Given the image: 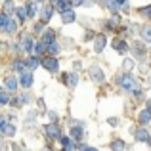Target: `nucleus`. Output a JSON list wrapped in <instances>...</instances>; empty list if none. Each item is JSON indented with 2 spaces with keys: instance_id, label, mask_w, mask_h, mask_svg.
Returning <instances> with one entry per match:
<instances>
[{
  "instance_id": "6e6552de",
  "label": "nucleus",
  "mask_w": 151,
  "mask_h": 151,
  "mask_svg": "<svg viewBox=\"0 0 151 151\" xmlns=\"http://www.w3.org/2000/svg\"><path fill=\"white\" fill-rule=\"evenodd\" d=\"M54 10H55V8H54V4H48V6H44V8L40 10V19L48 23L50 19H52V14H54Z\"/></svg>"
},
{
  "instance_id": "9b49d317",
  "label": "nucleus",
  "mask_w": 151,
  "mask_h": 151,
  "mask_svg": "<svg viewBox=\"0 0 151 151\" xmlns=\"http://www.w3.org/2000/svg\"><path fill=\"white\" fill-rule=\"evenodd\" d=\"M113 48L119 52V54H124V52H128V44H126L122 38H115L113 40Z\"/></svg>"
},
{
  "instance_id": "2eb2a0df",
  "label": "nucleus",
  "mask_w": 151,
  "mask_h": 151,
  "mask_svg": "<svg viewBox=\"0 0 151 151\" xmlns=\"http://www.w3.org/2000/svg\"><path fill=\"white\" fill-rule=\"evenodd\" d=\"M75 19H77V15H75V12H73V10L61 12V21H63V23H73Z\"/></svg>"
},
{
  "instance_id": "39448f33",
  "label": "nucleus",
  "mask_w": 151,
  "mask_h": 151,
  "mask_svg": "<svg viewBox=\"0 0 151 151\" xmlns=\"http://www.w3.org/2000/svg\"><path fill=\"white\" fill-rule=\"evenodd\" d=\"M61 81L65 82L67 86L75 88V86L78 84V75H77V73H63V75H61Z\"/></svg>"
},
{
  "instance_id": "9d476101",
  "label": "nucleus",
  "mask_w": 151,
  "mask_h": 151,
  "mask_svg": "<svg viewBox=\"0 0 151 151\" xmlns=\"http://www.w3.org/2000/svg\"><path fill=\"white\" fill-rule=\"evenodd\" d=\"M19 84H21V82H19L15 77H6V81H4V86H6V88L10 90V92H15Z\"/></svg>"
},
{
  "instance_id": "ddd939ff",
  "label": "nucleus",
  "mask_w": 151,
  "mask_h": 151,
  "mask_svg": "<svg viewBox=\"0 0 151 151\" xmlns=\"http://www.w3.org/2000/svg\"><path fill=\"white\" fill-rule=\"evenodd\" d=\"M149 121H151V113L147 109L145 111H140V115H138V122H140L142 126H145V124H149Z\"/></svg>"
},
{
  "instance_id": "58836bf2",
  "label": "nucleus",
  "mask_w": 151,
  "mask_h": 151,
  "mask_svg": "<svg viewBox=\"0 0 151 151\" xmlns=\"http://www.w3.org/2000/svg\"><path fill=\"white\" fill-rule=\"evenodd\" d=\"M149 82H151V78H149Z\"/></svg>"
},
{
  "instance_id": "f8f14e48",
  "label": "nucleus",
  "mask_w": 151,
  "mask_h": 151,
  "mask_svg": "<svg viewBox=\"0 0 151 151\" xmlns=\"http://www.w3.org/2000/svg\"><path fill=\"white\" fill-rule=\"evenodd\" d=\"M105 44H107V38L103 37V35H100V37L96 38V42H94V50L100 54V52H103V48H105Z\"/></svg>"
},
{
  "instance_id": "c9c22d12",
  "label": "nucleus",
  "mask_w": 151,
  "mask_h": 151,
  "mask_svg": "<svg viewBox=\"0 0 151 151\" xmlns=\"http://www.w3.org/2000/svg\"><path fill=\"white\" fill-rule=\"evenodd\" d=\"M50 119H52V121H58V113H54V111H50Z\"/></svg>"
},
{
  "instance_id": "393cba45",
  "label": "nucleus",
  "mask_w": 151,
  "mask_h": 151,
  "mask_svg": "<svg viewBox=\"0 0 151 151\" xmlns=\"http://www.w3.org/2000/svg\"><path fill=\"white\" fill-rule=\"evenodd\" d=\"M117 25H119V14H113V17L107 21V27H109V29H115Z\"/></svg>"
},
{
  "instance_id": "a878e982",
  "label": "nucleus",
  "mask_w": 151,
  "mask_h": 151,
  "mask_svg": "<svg viewBox=\"0 0 151 151\" xmlns=\"http://www.w3.org/2000/svg\"><path fill=\"white\" fill-rule=\"evenodd\" d=\"M138 14H140V15H144V17H151V4H149V6L140 8V10H138Z\"/></svg>"
},
{
  "instance_id": "20e7f679",
  "label": "nucleus",
  "mask_w": 151,
  "mask_h": 151,
  "mask_svg": "<svg viewBox=\"0 0 151 151\" xmlns=\"http://www.w3.org/2000/svg\"><path fill=\"white\" fill-rule=\"evenodd\" d=\"M19 46H21V50L25 52V54H33V52H35V46H37V44L33 42V38H31L29 35H25V37H23V40H21V44H19Z\"/></svg>"
},
{
  "instance_id": "72a5a7b5",
  "label": "nucleus",
  "mask_w": 151,
  "mask_h": 151,
  "mask_svg": "<svg viewBox=\"0 0 151 151\" xmlns=\"http://www.w3.org/2000/svg\"><path fill=\"white\" fill-rule=\"evenodd\" d=\"M107 122H109L111 126H117L119 124V119H115V117H111V119H107Z\"/></svg>"
},
{
  "instance_id": "6ab92c4d",
  "label": "nucleus",
  "mask_w": 151,
  "mask_h": 151,
  "mask_svg": "<svg viewBox=\"0 0 151 151\" xmlns=\"http://www.w3.org/2000/svg\"><path fill=\"white\" fill-rule=\"evenodd\" d=\"M132 50H134V54H136L138 58H144L145 55V48H144V44H140V42H136V44L132 46Z\"/></svg>"
},
{
  "instance_id": "aec40b11",
  "label": "nucleus",
  "mask_w": 151,
  "mask_h": 151,
  "mask_svg": "<svg viewBox=\"0 0 151 151\" xmlns=\"http://www.w3.org/2000/svg\"><path fill=\"white\" fill-rule=\"evenodd\" d=\"M111 149H113V151H124L126 149V144L122 140H115L113 144H111Z\"/></svg>"
},
{
  "instance_id": "1a4fd4ad",
  "label": "nucleus",
  "mask_w": 151,
  "mask_h": 151,
  "mask_svg": "<svg viewBox=\"0 0 151 151\" xmlns=\"http://www.w3.org/2000/svg\"><path fill=\"white\" fill-rule=\"evenodd\" d=\"M19 82H21V86L23 88H31V86H33V75L31 73H21L19 75Z\"/></svg>"
},
{
  "instance_id": "7ed1b4c3",
  "label": "nucleus",
  "mask_w": 151,
  "mask_h": 151,
  "mask_svg": "<svg viewBox=\"0 0 151 151\" xmlns=\"http://www.w3.org/2000/svg\"><path fill=\"white\" fill-rule=\"evenodd\" d=\"M90 78H92L94 82H103L105 81V73H103L98 65H92L90 67Z\"/></svg>"
},
{
  "instance_id": "cd10ccee",
  "label": "nucleus",
  "mask_w": 151,
  "mask_h": 151,
  "mask_svg": "<svg viewBox=\"0 0 151 151\" xmlns=\"http://www.w3.org/2000/svg\"><path fill=\"white\" fill-rule=\"evenodd\" d=\"M27 12H29V17H35V14H37V4H27Z\"/></svg>"
},
{
  "instance_id": "bb28decb",
  "label": "nucleus",
  "mask_w": 151,
  "mask_h": 151,
  "mask_svg": "<svg viewBox=\"0 0 151 151\" xmlns=\"http://www.w3.org/2000/svg\"><path fill=\"white\" fill-rule=\"evenodd\" d=\"M48 52L52 55H58L59 54V46H58V42H52V44H48Z\"/></svg>"
},
{
  "instance_id": "0eeeda50",
  "label": "nucleus",
  "mask_w": 151,
  "mask_h": 151,
  "mask_svg": "<svg viewBox=\"0 0 151 151\" xmlns=\"http://www.w3.org/2000/svg\"><path fill=\"white\" fill-rule=\"evenodd\" d=\"M42 67L48 69V71H52V73H55V71L59 69V63H58L55 58H44V59H42Z\"/></svg>"
},
{
  "instance_id": "4468645a",
  "label": "nucleus",
  "mask_w": 151,
  "mask_h": 151,
  "mask_svg": "<svg viewBox=\"0 0 151 151\" xmlns=\"http://www.w3.org/2000/svg\"><path fill=\"white\" fill-rule=\"evenodd\" d=\"M149 138H151V136H149V132L144 128V126L136 130V142H147Z\"/></svg>"
},
{
  "instance_id": "e433bc0d",
  "label": "nucleus",
  "mask_w": 151,
  "mask_h": 151,
  "mask_svg": "<svg viewBox=\"0 0 151 151\" xmlns=\"http://www.w3.org/2000/svg\"><path fill=\"white\" fill-rule=\"evenodd\" d=\"M82 151H98V149H96V147H84Z\"/></svg>"
},
{
  "instance_id": "5701e85b",
  "label": "nucleus",
  "mask_w": 151,
  "mask_h": 151,
  "mask_svg": "<svg viewBox=\"0 0 151 151\" xmlns=\"http://www.w3.org/2000/svg\"><path fill=\"white\" fill-rule=\"evenodd\" d=\"M14 69L19 71V73H25V71H27V63H23V61H19V59H15V61H14Z\"/></svg>"
},
{
  "instance_id": "f704fd0d",
  "label": "nucleus",
  "mask_w": 151,
  "mask_h": 151,
  "mask_svg": "<svg viewBox=\"0 0 151 151\" xmlns=\"http://www.w3.org/2000/svg\"><path fill=\"white\" fill-rule=\"evenodd\" d=\"M71 4H73V6H82L84 0H71Z\"/></svg>"
},
{
  "instance_id": "f3484780",
  "label": "nucleus",
  "mask_w": 151,
  "mask_h": 151,
  "mask_svg": "<svg viewBox=\"0 0 151 151\" xmlns=\"http://www.w3.org/2000/svg\"><path fill=\"white\" fill-rule=\"evenodd\" d=\"M25 63H27V69H31V71H33V69H37L38 65H42V63H40V59H38V58H35V55H31V58L27 59Z\"/></svg>"
},
{
  "instance_id": "a211bd4d",
  "label": "nucleus",
  "mask_w": 151,
  "mask_h": 151,
  "mask_svg": "<svg viewBox=\"0 0 151 151\" xmlns=\"http://www.w3.org/2000/svg\"><path fill=\"white\" fill-rule=\"evenodd\" d=\"M54 31H52V29H46V33H42V40H44L46 42V44H52V42H55L54 40Z\"/></svg>"
},
{
  "instance_id": "423d86ee",
  "label": "nucleus",
  "mask_w": 151,
  "mask_h": 151,
  "mask_svg": "<svg viewBox=\"0 0 151 151\" xmlns=\"http://www.w3.org/2000/svg\"><path fill=\"white\" fill-rule=\"evenodd\" d=\"M0 130H2V134L4 136H15V126L14 124H10V122L6 121V119H2V121H0Z\"/></svg>"
},
{
  "instance_id": "473e14b6",
  "label": "nucleus",
  "mask_w": 151,
  "mask_h": 151,
  "mask_svg": "<svg viewBox=\"0 0 151 151\" xmlns=\"http://www.w3.org/2000/svg\"><path fill=\"white\" fill-rule=\"evenodd\" d=\"M124 67H126V69H132V67H134V59H124Z\"/></svg>"
},
{
  "instance_id": "c85d7f7f",
  "label": "nucleus",
  "mask_w": 151,
  "mask_h": 151,
  "mask_svg": "<svg viewBox=\"0 0 151 151\" xmlns=\"http://www.w3.org/2000/svg\"><path fill=\"white\" fill-rule=\"evenodd\" d=\"M4 10H6V14H10L12 10H17V8H14V2H12V0H6V4H4Z\"/></svg>"
},
{
  "instance_id": "4be33fe9",
  "label": "nucleus",
  "mask_w": 151,
  "mask_h": 151,
  "mask_svg": "<svg viewBox=\"0 0 151 151\" xmlns=\"http://www.w3.org/2000/svg\"><path fill=\"white\" fill-rule=\"evenodd\" d=\"M46 50H48V44H46L44 40H40L37 46H35V54H44Z\"/></svg>"
},
{
  "instance_id": "c756f323",
  "label": "nucleus",
  "mask_w": 151,
  "mask_h": 151,
  "mask_svg": "<svg viewBox=\"0 0 151 151\" xmlns=\"http://www.w3.org/2000/svg\"><path fill=\"white\" fill-rule=\"evenodd\" d=\"M142 37H144L145 40H149V42H151V27H145V29L142 31Z\"/></svg>"
},
{
  "instance_id": "2f4dec72",
  "label": "nucleus",
  "mask_w": 151,
  "mask_h": 151,
  "mask_svg": "<svg viewBox=\"0 0 151 151\" xmlns=\"http://www.w3.org/2000/svg\"><path fill=\"white\" fill-rule=\"evenodd\" d=\"M115 4H119V6L124 8V10H128V2H126V0H115Z\"/></svg>"
},
{
  "instance_id": "f257e3e1",
  "label": "nucleus",
  "mask_w": 151,
  "mask_h": 151,
  "mask_svg": "<svg viewBox=\"0 0 151 151\" xmlns=\"http://www.w3.org/2000/svg\"><path fill=\"white\" fill-rule=\"evenodd\" d=\"M117 82H119V86H121L122 90H126V92H134V90H138V82H136V78H134L132 75H128V73L121 75V77L117 78Z\"/></svg>"
},
{
  "instance_id": "b1692460",
  "label": "nucleus",
  "mask_w": 151,
  "mask_h": 151,
  "mask_svg": "<svg viewBox=\"0 0 151 151\" xmlns=\"http://www.w3.org/2000/svg\"><path fill=\"white\" fill-rule=\"evenodd\" d=\"M15 31H17V23H15V19H10V23H8V27H6L4 33L12 35V33H15Z\"/></svg>"
},
{
  "instance_id": "ea45409f",
  "label": "nucleus",
  "mask_w": 151,
  "mask_h": 151,
  "mask_svg": "<svg viewBox=\"0 0 151 151\" xmlns=\"http://www.w3.org/2000/svg\"><path fill=\"white\" fill-rule=\"evenodd\" d=\"M44 151H48V149H44Z\"/></svg>"
},
{
  "instance_id": "4c0bfd02",
  "label": "nucleus",
  "mask_w": 151,
  "mask_h": 151,
  "mask_svg": "<svg viewBox=\"0 0 151 151\" xmlns=\"http://www.w3.org/2000/svg\"><path fill=\"white\" fill-rule=\"evenodd\" d=\"M147 111H149V113H151V100L147 101Z\"/></svg>"
},
{
  "instance_id": "f03ea898",
  "label": "nucleus",
  "mask_w": 151,
  "mask_h": 151,
  "mask_svg": "<svg viewBox=\"0 0 151 151\" xmlns=\"http://www.w3.org/2000/svg\"><path fill=\"white\" fill-rule=\"evenodd\" d=\"M44 132L48 134V136L52 138V140H59V138H61V132H59V126L55 124V121L44 126Z\"/></svg>"
},
{
  "instance_id": "412c9836",
  "label": "nucleus",
  "mask_w": 151,
  "mask_h": 151,
  "mask_svg": "<svg viewBox=\"0 0 151 151\" xmlns=\"http://www.w3.org/2000/svg\"><path fill=\"white\" fill-rule=\"evenodd\" d=\"M15 14H17V19H19V21H25V19H27V15H29V12H27V6L25 8H17V10H15Z\"/></svg>"
},
{
  "instance_id": "7c9ffc66",
  "label": "nucleus",
  "mask_w": 151,
  "mask_h": 151,
  "mask_svg": "<svg viewBox=\"0 0 151 151\" xmlns=\"http://www.w3.org/2000/svg\"><path fill=\"white\" fill-rule=\"evenodd\" d=\"M0 101H2V105H8V92L6 90L0 92Z\"/></svg>"
},
{
  "instance_id": "dca6fc26",
  "label": "nucleus",
  "mask_w": 151,
  "mask_h": 151,
  "mask_svg": "<svg viewBox=\"0 0 151 151\" xmlns=\"http://www.w3.org/2000/svg\"><path fill=\"white\" fill-rule=\"evenodd\" d=\"M82 136H84V130H82V124H78V126H73V130H71V138H73V140L77 142V140H81Z\"/></svg>"
}]
</instances>
